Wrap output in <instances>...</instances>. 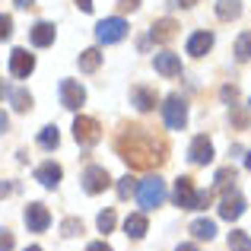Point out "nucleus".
<instances>
[{"mask_svg": "<svg viewBox=\"0 0 251 251\" xmlns=\"http://www.w3.org/2000/svg\"><path fill=\"white\" fill-rule=\"evenodd\" d=\"M175 251H197V245H178Z\"/></svg>", "mask_w": 251, "mask_h": 251, "instance_id": "obj_42", "label": "nucleus"}, {"mask_svg": "<svg viewBox=\"0 0 251 251\" xmlns=\"http://www.w3.org/2000/svg\"><path fill=\"white\" fill-rule=\"evenodd\" d=\"M124 35H127V23H124L121 16H108L96 25V38L102 45H115V42H121Z\"/></svg>", "mask_w": 251, "mask_h": 251, "instance_id": "obj_4", "label": "nucleus"}, {"mask_svg": "<svg viewBox=\"0 0 251 251\" xmlns=\"http://www.w3.org/2000/svg\"><path fill=\"white\" fill-rule=\"evenodd\" d=\"M130 102L140 111H153L156 108V92H150L147 86H134V89H130Z\"/></svg>", "mask_w": 251, "mask_h": 251, "instance_id": "obj_17", "label": "nucleus"}, {"mask_svg": "<svg viewBox=\"0 0 251 251\" xmlns=\"http://www.w3.org/2000/svg\"><path fill=\"white\" fill-rule=\"evenodd\" d=\"M74 137H76V143H83V147H96V143L102 140V127H99L96 118L76 115V121H74Z\"/></svg>", "mask_w": 251, "mask_h": 251, "instance_id": "obj_3", "label": "nucleus"}, {"mask_svg": "<svg viewBox=\"0 0 251 251\" xmlns=\"http://www.w3.org/2000/svg\"><path fill=\"white\" fill-rule=\"evenodd\" d=\"M235 57L239 61H251V32H242L235 42Z\"/></svg>", "mask_w": 251, "mask_h": 251, "instance_id": "obj_25", "label": "nucleus"}, {"mask_svg": "<svg viewBox=\"0 0 251 251\" xmlns=\"http://www.w3.org/2000/svg\"><path fill=\"white\" fill-rule=\"evenodd\" d=\"M0 251H13V232L0 229Z\"/></svg>", "mask_w": 251, "mask_h": 251, "instance_id": "obj_32", "label": "nucleus"}, {"mask_svg": "<svg viewBox=\"0 0 251 251\" xmlns=\"http://www.w3.org/2000/svg\"><path fill=\"white\" fill-rule=\"evenodd\" d=\"M10 92H13V89H10V83L0 80V99H10Z\"/></svg>", "mask_w": 251, "mask_h": 251, "instance_id": "obj_38", "label": "nucleus"}, {"mask_svg": "<svg viewBox=\"0 0 251 251\" xmlns=\"http://www.w3.org/2000/svg\"><path fill=\"white\" fill-rule=\"evenodd\" d=\"M210 203V191H197V210H203Z\"/></svg>", "mask_w": 251, "mask_h": 251, "instance_id": "obj_33", "label": "nucleus"}, {"mask_svg": "<svg viewBox=\"0 0 251 251\" xmlns=\"http://www.w3.org/2000/svg\"><path fill=\"white\" fill-rule=\"evenodd\" d=\"M86 102V89L76 80H61V105L70 111H80V105Z\"/></svg>", "mask_w": 251, "mask_h": 251, "instance_id": "obj_6", "label": "nucleus"}, {"mask_svg": "<svg viewBox=\"0 0 251 251\" xmlns=\"http://www.w3.org/2000/svg\"><path fill=\"white\" fill-rule=\"evenodd\" d=\"M13 191H16V184H10V181H3L0 184V201H3V197H10Z\"/></svg>", "mask_w": 251, "mask_h": 251, "instance_id": "obj_34", "label": "nucleus"}, {"mask_svg": "<svg viewBox=\"0 0 251 251\" xmlns=\"http://www.w3.org/2000/svg\"><path fill=\"white\" fill-rule=\"evenodd\" d=\"M76 6H80L83 13H92V0H76Z\"/></svg>", "mask_w": 251, "mask_h": 251, "instance_id": "obj_39", "label": "nucleus"}, {"mask_svg": "<svg viewBox=\"0 0 251 251\" xmlns=\"http://www.w3.org/2000/svg\"><path fill=\"white\" fill-rule=\"evenodd\" d=\"M80 232H83L80 220H64V235H80Z\"/></svg>", "mask_w": 251, "mask_h": 251, "instance_id": "obj_31", "label": "nucleus"}, {"mask_svg": "<svg viewBox=\"0 0 251 251\" xmlns=\"http://www.w3.org/2000/svg\"><path fill=\"white\" fill-rule=\"evenodd\" d=\"M118 156L130 169H156L166 162V143L147 134V127H127L118 137Z\"/></svg>", "mask_w": 251, "mask_h": 251, "instance_id": "obj_1", "label": "nucleus"}, {"mask_svg": "<svg viewBox=\"0 0 251 251\" xmlns=\"http://www.w3.org/2000/svg\"><path fill=\"white\" fill-rule=\"evenodd\" d=\"M245 169H251V150H248V156H245Z\"/></svg>", "mask_w": 251, "mask_h": 251, "instance_id": "obj_44", "label": "nucleus"}, {"mask_svg": "<svg viewBox=\"0 0 251 251\" xmlns=\"http://www.w3.org/2000/svg\"><path fill=\"white\" fill-rule=\"evenodd\" d=\"M13 3H16V6H19V10H29V6H32V3H35V0H13Z\"/></svg>", "mask_w": 251, "mask_h": 251, "instance_id": "obj_40", "label": "nucleus"}, {"mask_svg": "<svg viewBox=\"0 0 251 251\" xmlns=\"http://www.w3.org/2000/svg\"><path fill=\"white\" fill-rule=\"evenodd\" d=\"M64 178V172L57 162H45V166H38L35 169V181L42 184V188H57V181Z\"/></svg>", "mask_w": 251, "mask_h": 251, "instance_id": "obj_15", "label": "nucleus"}, {"mask_svg": "<svg viewBox=\"0 0 251 251\" xmlns=\"http://www.w3.org/2000/svg\"><path fill=\"white\" fill-rule=\"evenodd\" d=\"M99 67H102V51L99 48H86L80 54V70L83 74H96Z\"/></svg>", "mask_w": 251, "mask_h": 251, "instance_id": "obj_19", "label": "nucleus"}, {"mask_svg": "<svg viewBox=\"0 0 251 251\" xmlns=\"http://www.w3.org/2000/svg\"><path fill=\"white\" fill-rule=\"evenodd\" d=\"M153 64H156V74H162V76H178L181 74V57L172 54V51H159Z\"/></svg>", "mask_w": 251, "mask_h": 251, "instance_id": "obj_12", "label": "nucleus"}, {"mask_svg": "<svg viewBox=\"0 0 251 251\" xmlns=\"http://www.w3.org/2000/svg\"><path fill=\"white\" fill-rule=\"evenodd\" d=\"M137 201H140L143 210H156L162 201H166V181H162L159 175L140 181V188H137Z\"/></svg>", "mask_w": 251, "mask_h": 251, "instance_id": "obj_2", "label": "nucleus"}, {"mask_svg": "<svg viewBox=\"0 0 251 251\" xmlns=\"http://www.w3.org/2000/svg\"><path fill=\"white\" fill-rule=\"evenodd\" d=\"M25 226L32 229V232H45V229L51 226V213L45 203H29L25 207Z\"/></svg>", "mask_w": 251, "mask_h": 251, "instance_id": "obj_10", "label": "nucleus"}, {"mask_svg": "<svg viewBox=\"0 0 251 251\" xmlns=\"http://www.w3.org/2000/svg\"><path fill=\"white\" fill-rule=\"evenodd\" d=\"M124 232H127L130 239H143V235H147V216L143 213H130L127 220H124Z\"/></svg>", "mask_w": 251, "mask_h": 251, "instance_id": "obj_18", "label": "nucleus"}, {"mask_svg": "<svg viewBox=\"0 0 251 251\" xmlns=\"http://www.w3.org/2000/svg\"><path fill=\"white\" fill-rule=\"evenodd\" d=\"M57 143H61V134H57L54 124L42 127V134H38V147H42V150H57Z\"/></svg>", "mask_w": 251, "mask_h": 251, "instance_id": "obj_21", "label": "nucleus"}, {"mask_svg": "<svg viewBox=\"0 0 251 251\" xmlns=\"http://www.w3.org/2000/svg\"><path fill=\"white\" fill-rule=\"evenodd\" d=\"M232 181H235V169L232 166H226V169L216 172V191H229V188H232Z\"/></svg>", "mask_w": 251, "mask_h": 251, "instance_id": "obj_26", "label": "nucleus"}, {"mask_svg": "<svg viewBox=\"0 0 251 251\" xmlns=\"http://www.w3.org/2000/svg\"><path fill=\"white\" fill-rule=\"evenodd\" d=\"M54 35H57V29L51 23H35L29 29V38H32L35 48H48V45H54Z\"/></svg>", "mask_w": 251, "mask_h": 251, "instance_id": "obj_14", "label": "nucleus"}, {"mask_svg": "<svg viewBox=\"0 0 251 251\" xmlns=\"http://www.w3.org/2000/svg\"><path fill=\"white\" fill-rule=\"evenodd\" d=\"M191 232H194V239L210 242L216 235V223L213 220H194V223H191Z\"/></svg>", "mask_w": 251, "mask_h": 251, "instance_id": "obj_20", "label": "nucleus"}, {"mask_svg": "<svg viewBox=\"0 0 251 251\" xmlns=\"http://www.w3.org/2000/svg\"><path fill=\"white\" fill-rule=\"evenodd\" d=\"M6 124H10V121H6V115H3V111H0V134H3V130H6Z\"/></svg>", "mask_w": 251, "mask_h": 251, "instance_id": "obj_41", "label": "nucleus"}, {"mask_svg": "<svg viewBox=\"0 0 251 251\" xmlns=\"http://www.w3.org/2000/svg\"><path fill=\"white\" fill-rule=\"evenodd\" d=\"M118 6H121V10H137L140 0H118Z\"/></svg>", "mask_w": 251, "mask_h": 251, "instance_id": "obj_35", "label": "nucleus"}, {"mask_svg": "<svg viewBox=\"0 0 251 251\" xmlns=\"http://www.w3.org/2000/svg\"><path fill=\"white\" fill-rule=\"evenodd\" d=\"M175 203L181 210H197V191H194V181L191 178H178L175 181Z\"/></svg>", "mask_w": 251, "mask_h": 251, "instance_id": "obj_9", "label": "nucleus"}, {"mask_svg": "<svg viewBox=\"0 0 251 251\" xmlns=\"http://www.w3.org/2000/svg\"><path fill=\"white\" fill-rule=\"evenodd\" d=\"M10 35H13V19L0 13V42H6Z\"/></svg>", "mask_w": 251, "mask_h": 251, "instance_id": "obj_30", "label": "nucleus"}, {"mask_svg": "<svg viewBox=\"0 0 251 251\" xmlns=\"http://www.w3.org/2000/svg\"><path fill=\"white\" fill-rule=\"evenodd\" d=\"M108 184H111V178H108V172L102 166H89L83 172V191L86 194H102Z\"/></svg>", "mask_w": 251, "mask_h": 251, "instance_id": "obj_7", "label": "nucleus"}, {"mask_svg": "<svg viewBox=\"0 0 251 251\" xmlns=\"http://www.w3.org/2000/svg\"><path fill=\"white\" fill-rule=\"evenodd\" d=\"M172 35H175V23H172V19H159V23L153 25V38L156 42H169Z\"/></svg>", "mask_w": 251, "mask_h": 251, "instance_id": "obj_23", "label": "nucleus"}, {"mask_svg": "<svg viewBox=\"0 0 251 251\" xmlns=\"http://www.w3.org/2000/svg\"><path fill=\"white\" fill-rule=\"evenodd\" d=\"M235 96H239V92H235L232 86H226V89H223V99H226V102H235Z\"/></svg>", "mask_w": 251, "mask_h": 251, "instance_id": "obj_36", "label": "nucleus"}, {"mask_svg": "<svg viewBox=\"0 0 251 251\" xmlns=\"http://www.w3.org/2000/svg\"><path fill=\"white\" fill-rule=\"evenodd\" d=\"M178 3H181V6H194L197 0H178Z\"/></svg>", "mask_w": 251, "mask_h": 251, "instance_id": "obj_43", "label": "nucleus"}, {"mask_svg": "<svg viewBox=\"0 0 251 251\" xmlns=\"http://www.w3.org/2000/svg\"><path fill=\"white\" fill-rule=\"evenodd\" d=\"M86 251H111L108 245H105V242H92V245L89 248H86Z\"/></svg>", "mask_w": 251, "mask_h": 251, "instance_id": "obj_37", "label": "nucleus"}, {"mask_svg": "<svg viewBox=\"0 0 251 251\" xmlns=\"http://www.w3.org/2000/svg\"><path fill=\"white\" fill-rule=\"evenodd\" d=\"M99 232H111L115 229V210H105V213H99Z\"/></svg>", "mask_w": 251, "mask_h": 251, "instance_id": "obj_28", "label": "nucleus"}, {"mask_svg": "<svg viewBox=\"0 0 251 251\" xmlns=\"http://www.w3.org/2000/svg\"><path fill=\"white\" fill-rule=\"evenodd\" d=\"M32 70H35V57H32L25 48H13V54H10V74L16 76V80H25Z\"/></svg>", "mask_w": 251, "mask_h": 251, "instance_id": "obj_8", "label": "nucleus"}, {"mask_svg": "<svg viewBox=\"0 0 251 251\" xmlns=\"http://www.w3.org/2000/svg\"><path fill=\"white\" fill-rule=\"evenodd\" d=\"M10 102H13V108H16V111H29L32 108V96L25 89H13L10 92Z\"/></svg>", "mask_w": 251, "mask_h": 251, "instance_id": "obj_24", "label": "nucleus"}, {"mask_svg": "<svg viewBox=\"0 0 251 251\" xmlns=\"http://www.w3.org/2000/svg\"><path fill=\"white\" fill-rule=\"evenodd\" d=\"M229 248L232 251H251V239L245 232H229Z\"/></svg>", "mask_w": 251, "mask_h": 251, "instance_id": "obj_27", "label": "nucleus"}, {"mask_svg": "<svg viewBox=\"0 0 251 251\" xmlns=\"http://www.w3.org/2000/svg\"><path fill=\"white\" fill-rule=\"evenodd\" d=\"M242 213H245V197L242 194H226L223 197V203H220V216L223 220L232 223V220H239Z\"/></svg>", "mask_w": 251, "mask_h": 251, "instance_id": "obj_13", "label": "nucleus"}, {"mask_svg": "<svg viewBox=\"0 0 251 251\" xmlns=\"http://www.w3.org/2000/svg\"><path fill=\"white\" fill-rule=\"evenodd\" d=\"M188 159L194 162V166H207V162H213V143L207 140V137H194L191 140V150H188Z\"/></svg>", "mask_w": 251, "mask_h": 251, "instance_id": "obj_11", "label": "nucleus"}, {"mask_svg": "<svg viewBox=\"0 0 251 251\" xmlns=\"http://www.w3.org/2000/svg\"><path fill=\"white\" fill-rule=\"evenodd\" d=\"M134 191H137V188H134V178H130V175H124L121 181H118V194H121L124 201H127V197L134 194Z\"/></svg>", "mask_w": 251, "mask_h": 251, "instance_id": "obj_29", "label": "nucleus"}, {"mask_svg": "<svg viewBox=\"0 0 251 251\" xmlns=\"http://www.w3.org/2000/svg\"><path fill=\"white\" fill-rule=\"evenodd\" d=\"M162 115H166V124L172 130H181L188 124V105H184L181 96H169L166 105H162Z\"/></svg>", "mask_w": 251, "mask_h": 251, "instance_id": "obj_5", "label": "nucleus"}, {"mask_svg": "<svg viewBox=\"0 0 251 251\" xmlns=\"http://www.w3.org/2000/svg\"><path fill=\"white\" fill-rule=\"evenodd\" d=\"M25 251H42V248H38V245H32V248H25Z\"/></svg>", "mask_w": 251, "mask_h": 251, "instance_id": "obj_45", "label": "nucleus"}, {"mask_svg": "<svg viewBox=\"0 0 251 251\" xmlns=\"http://www.w3.org/2000/svg\"><path fill=\"white\" fill-rule=\"evenodd\" d=\"M210 48H213V32H194L188 38V54L191 57H203Z\"/></svg>", "mask_w": 251, "mask_h": 251, "instance_id": "obj_16", "label": "nucleus"}, {"mask_svg": "<svg viewBox=\"0 0 251 251\" xmlns=\"http://www.w3.org/2000/svg\"><path fill=\"white\" fill-rule=\"evenodd\" d=\"M239 13H242V3H239V0H220V3H216V16L226 19V23H229V19H235Z\"/></svg>", "mask_w": 251, "mask_h": 251, "instance_id": "obj_22", "label": "nucleus"}]
</instances>
